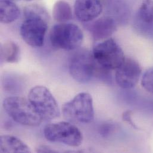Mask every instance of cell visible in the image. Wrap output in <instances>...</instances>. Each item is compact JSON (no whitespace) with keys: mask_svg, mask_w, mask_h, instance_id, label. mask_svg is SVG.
Listing matches in <instances>:
<instances>
[{"mask_svg":"<svg viewBox=\"0 0 153 153\" xmlns=\"http://www.w3.org/2000/svg\"><path fill=\"white\" fill-rule=\"evenodd\" d=\"M44 14L35 8L26 10L25 19L20 26V33L23 39L32 47H41L44 44L48 24Z\"/></svg>","mask_w":153,"mask_h":153,"instance_id":"1","label":"cell"},{"mask_svg":"<svg viewBox=\"0 0 153 153\" xmlns=\"http://www.w3.org/2000/svg\"><path fill=\"white\" fill-rule=\"evenodd\" d=\"M2 106L8 115L19 124L36 126L43 120L29 100L23 97H7L4 100Z\"/></svg>","mask_w":153,"mask_h":153,"instance_id":"2","label":"cell"},{"mask_svg":"<svg viewBox=\"0 0 153 153\" xmlns=\"http://www.w3.org/2000/svg\"><path fill=\"white\" fill-rule=\"evenodd\" d=\"M64 117L72 123L88 124L94 120L95 113L92 96L87 92H80L62 107Z\"/></svg>","mask_w":153,"mask_h":153,"instance_id":"3","label":"cell"},{"mask_svg":"<svg viewBox=\"0 0 153 153\" xmlns=\"http://www.w3.org/2000/svg\"><path fill=\"white\" fill-rule=\"evenodd\" d=\"M50 39L54 47L71 51L80 47L83 35L80 28L74 23H59L52 27Z\"/></svg>","mask_w":153,"mask_h":153,"instance_id":"4","label":"cell"},{"mask_svg":"<svg viewBox=\"0 0 153 153\" xmlns=\"http://www.w3.org/2000/svg\"><path fill=\"white\" fill-rule=\"evenodd\" d=\"M28 100L43 120H52L60 116L59 104L45 86L33 87L29 92Z\"/></svg>","mask_w":153,"mask_h":153,"instance_id":"5","label":"cell"},{"mask_svg":"<svg viewBox=\"0 0 153 153\" xmlns=\"http://www.w3.org/2000/svg\"><path fill=\"white\" fill-rule=\"evenodd\" d=\"M45 138L52 143L64 144L77 147L82 144L80 131L70 122H59L47 125L44 129Z\"/></svg>","mask_w":153,"mask_h":153,"instance_id":"6","label":"cell"},{"mask_svg":"<svg viewBox=\"0 0 153 153\" xmlns=\"http://www.w3.org/2000/svg\"><path fill=\"white\" fill-rule=\"evenodd\" d=\"M92 54L101 67L110 71L120 67L125 59L120 45L111 38L97 44L93 49Z\"/></svg>","mask_w":153,"mask_h":153,"instance_id":"7","label":"cell"},{"mask_svg":"<svg viewBox=\"0 0 153 153\" xmlns=\"http://www.w3.org/2000/svg\"><path fill=\"white\" fill-rule=\"evenodd\" d=\"M98 64L92 53L84 49L77 50L71 57L69 63V73L79 83H87L95 76Z\"/></svg>","mask_w":153,"mask_h":153,"instance_id":"8","label":"cell"},{"mask_svg":"<svg viewBox=\"0 0 153 153\" xmlns=\"http://www.w3.org/2000/svg\"><path fill=\"white\" fill-rule=\"evenodd\" d=\"M142 74L139 63L130 57H125L122 64L116 70L115 80L119 86L129 89L138 83Z\"/></svg>","mask_w":153,"mask_h":153,"instance_id":"9","label":"cell"},{"mask_svg":"<svg viewBox=\"0 0 153 153\" xmlns=\"http://www.w3.org/2000/svg\"><path fill=\"white\" fill-rule=\"evenodd\" d=\"M134 25L136 31L143 36L153 38V2L143 0L135 15Z\"/></svg>","mask_w":153,"mask_h":153,"instance_id":"10","label":"cell"},{"mask_svg":"<svg viewBox=\"0 0 153 153\" xmlns=\"http://www.w3.org/2000/svg\"><path fill=\"white\" fill-rule=\"evenodd\" d=\"M87 28L93 39L101 41L108 39L117 29V22L111 16H104L91 22Z\"/></svg>","mask_w":153,"mask_h":153,"instance_id":"11","label":"cell"},{"mask_svg":"<svg viewBox=\"0 0 153 153\" xmlns=\"http://www.w3.org/2000/svg\"><path fill=\"white\" fill-rule=\"evenodd\" d=\"M102 9L101 0H76L74 5L77 19L85 23L97 19L101 14Z\"/></svg>","mask_w":153,"mask_h":153,"instance_id":"12","label":"cell"},{"mask_svg":"<svg viewBox=\"0 0 153 153\" xmlns=\"http://www.w3.org/2000/svg\"><path fill=\"white\" fill-rule=\"evenodd\" d=\"M1 153H31L29 147L19 138L11 135H2L0 138Z\"/></svg>","mask_w":153,"mask_h":153,"instance_id":"13","label":"cell"},{"mask_svg":"<svg viewBox=\"0 0 153 153\" xmlns=\"http://www.w3.org/2000/svg\"><path fill=\"white\" fill-rule=\"evenodd\" d=\"M0 10L1 22L2 23H10L16 20L20 14L19 7L11 0H1Z\"/></svg>","mask_w":153,"mask_h":153,"instance_id":"14","label":"cell"},{"mask_svg":"<svg viewBox=\"0 0 153 153\" xmlns=\"http://www.w3.org/2000/svg\"><path fill=\"white\" fill-rule=\"evenodd\" d=\"M19 47L14 42L8 41L1 45V61L9 63H17L19 60Z\"/></svg>","mask_w":153,"mask_h":153,"instance_id":"15","label":"cell"},{"mask_svg":"<svg viewBox=\"0 0 153 153\" xmlns=\"http://www.w3.org/2000/svg\"><path fill=\"white\" fill-rule=\"evenodd\" d=\"M53 16L59 23H66L73 17L72 10L69 3L59 1L55 3L53 9Z\"/></svg>","mask_w":153,"mask_h":153,"instance_id":"16","label":"cell"},{"mask_svg":"<svg viewBox=\"0 0 153 153\" xmlns=\"http://www.w3.org/2000/svg\"><path fill=\"white\" fill-rule=\"evenodd\" d=\"M141 84L149 93L153 95V67L148 69L141 76Z\"/></svg>","mask_w":153,"mask_h":153,"instance_id":"17","label":"cell"},{"mask_svg":"<svg viewBox=\"0 0 153 153\" xmlns=\"http://www.w3.org/2000/svg\"><path fill=\"white\" fill-rule=\"evenodd\" d=\"M113 129V127L111 124L105 123L100 128V133L103 137H107L111 132Z\"/></svg>","mask_w":153,"mask_h":153,"instance_id":"18","label":"cell"},{"mask_svg":"<svg viewBox=\"0 0 153 153\" xmlns=\"http://www.w3.org/2000/svg\"><path fill=\"white\" fill-rule=\"evenodd\" d=\"M132 113L131 111H130V110L126 111L122 114V119L125 122H127L128 124L131 125L133 128H138L137 126H136V125L133 122V120L132 118Z\"/></svg>","mask_w":153,"mask_h":153,"instance_id":"19","label":"cell"},{"mask_svg":"<svg viewBox=\"0 0 153 153\" xmlns=\"http://www.w3.org/2000/svg\"><path fill=\"white\" fill-rule=\"evenodd\" d=\"M36 152L38 153H57V152L54 149H51L50 147L46 146H41L37 148Z\"/></svg>","mask_w":153,"mask_h":153,"instance_id":"20","label":"cell"},{"mask_svg":"<svg viewBox=\"0 0 153 153\" xmlns=\"http://www.w3.org/2000/svg\"><path fill=\"white\" fill-rule=\"evenodd\" d=\"M25 1H32V0H25Z\"/></svg>","mask_w":153,"mask_h":153,"instance_id":"21","label":"cell"}]
</instances>
